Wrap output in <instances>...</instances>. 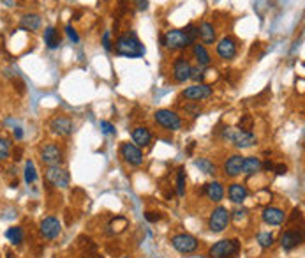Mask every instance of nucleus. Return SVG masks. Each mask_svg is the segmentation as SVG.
Segmentation results:
<instances>
[{
  "label": "nucleus",
  "mask_w": 305,
  "mask_h": 258,
  "mask_svg": "<svg viewBox=\"0 0 305 258\" xmlns=\"http://www.w3.org/2000/svg\"><path fill=\"white\" fill-rule=\"evenodd\" d=\"M115 52L127 59H140L145 55V46L136 36V32H125L115 43Z\"/></svg>",
  "instance_id": "1"
},
{
  "label": "nucleus",
  "mask_w": 305,
  "mask_h": 258,
  "mask_svg": "<svg viewBox=\"0 0 305 258\" xmlns=\"http://www.w3.org/2000/svg\"><path fill=\"white\" fill-rule=\"evenodd\" d=\"M240 251V242L237 239H224V241L215 242L210 248V257L212 258H233Z\"/></svg>",
  "instance_id": "2"
},
{
  "label": "nucleus",
  "mask_w": 305,
  "mask_h": 258,
  "mask_svg": "<svg viewBox=\"0 0 305 258\" xmlns=\"http://www.w3.org/2000/svg\"><path fill=\"white\" fill-rule=\"evenodd\" d=\"M224 138L231 140L238 149H249L256 143V136H254L251 131H242V129H235V128H228L224 129Z\"/></svg>",
  "instance_id": "3"
},
{
  "label": "nucleus",
  "mask_w": 305,
  "mask_h": 258,
  "mask_svg": "<svg viewBox=\"0 0 305 258\" xmlns=\"http://www.w3.org/2000/svg\"><path fill=\"white\" fill-rule=\"evenodd\" d=\"M153 119H155V122L159 126H162L164 129H168V131H178V129L182 128V119L178 113L171 112V110H157L155 113H153Z\"/></svg>",
  "instance_id": "4"
},
{
  "label": "nucleus",
  "mask_w": 305,
  "mask_h": 258,
  "mask_svg": "<svg viewBox=\"0 0 305 258\" xmlns=\"http://www.w3.org/2000/svg\"><path fill=\"white\" fill-rule=\"evenodd\" d=\"M231 221V212H229L226 207H217L213 209V212L210 214L208 219V228L213 234H219V232L226 230V226Z\"/></svg>",
  "instance_id": "5"
},
{
  "label": "nucleus",
  "mask_w": 305,
  "mask_h": 258,
  "mask_svg": "<svg viewBox=\"0 0 305 258\" xmlns=\"http://www.w3.org/2000/svg\"><path fill=\"white\" fill-rule=\"evenodd\" d=\"M162 43H164L166 48L169 50H184L187 48L189 45H193V41L189 39L187 34L184 30H168L166 36L162 37Z\"/></svg>",
  "instance_id": "6"
},
{
  "label": "nucleus",
  "mask_w": 305,
  "mask_h": 258,
  "mask_svg": "<svg viewBox=\"0 0 305 258\" xmlns=\"http://www.w3.org/2000/svg\"><path fill=\"white\" fill-rule=\"evenodd\" d=\"M171 244L178 253H184V255L194 253V251L198 250V246H200L198 239L193 237V235H189V234H177L171 239Z\"/></svg>",
  "instance_id": "7"
},
{
  "label": "nucleus",
  "mask_w": 305,
  "mask_h": 258,
  "mask_svg": "<svg viewBox=\"0 0 305 258\" xmlns=\"http://www.w3.org/2000/svg\"><path fill=\"white\" fill-rule=\"evenodd\" d=\"M213 94V89L206 83H194L193 87H187V89L182 92V96L185 99H191V101H203V99H208Z\"/></svg>",
  "instance_id": "8"
},
{
  "label": "nucleus",
  "mask_w": 305,
  "mask_h": 258,
  "mask_svg": "<svg viewBox=\"0 0 305 258\" xmlns=\"http://www.w3.org/2000/svg\"><path fill=\"white\" fill-rule=\"evenodd\" d=\"M46 181L50 182L55 188H60V190H65L69 186V174L60 166H48L46 170Z\"/></svg>",
  "instance_id": "9"
},
{
  "label": "nucleus",
  "mask_w": 305,
  "mask_h": 258,
  "mask_svg": "<svg viewBox=\"0 0 305 258\" xmlns=\"http://www.w3.org/2000/svg\"><path fill=\"white\" fill-rule=\"evenodd\" d=\"M50 129H51V133L56 134V136H69L74 131V124H72V121L69 117L56 115L50 122Z\"/></svg>",
  "instance_id": "10"
},
{
  "label": "nucleus",
  "mask_w": 305,
  "mask_h": 258,
  "mask_svg": "<svg viewBox=\"0 0 305 258\" xmlns=\"http://www.w3.org/2000/svg\"><path fill=\"white\" fill-rule=\"evenodd\" d=\"M120 154L122 157H124V161L129 163V165L133 166H140L143 165V152H141V149L138 145H134V143H122L120 147Z\"/></svg>",
  "instance_id": "11"
},
{
  "label": "nucleus",
  "mask_w": 305,
  "mask_h": 258,
  "mask_svg": "<svg viewBox=\"0 0 305 258\" xmlns=\"http://www.w3.org/2000/svg\"><path fill=\"white\" fill-rule=\"evenodd\" d=\"M41 161L46 166H60L62 163V150L55 143H48L41 150Z\"/></svg>",
  "instance_id": "12"
},
{
  "label": "nucleus",
  "mask_w": 305,
  "mask_h": 258,
  "mask_svg": "<svg viewBox=\"0 0 305 258\" xmlns=\"http://www.w3.org/2000/svg\"><path fill=\"white\" fill-rule=\"evenodd\" d=\"M237 52H238V46H237V41L233 37H222L219 43H217V55L224 59V61H231L237 57Z\"/></svg>",
  "instance_id": "13"
},
{
  "label": "nucleus",
  "mask_w": 305,
  "mask_h": 258,
  "mask_svg": "<svg viewBox=\"0 0 305 258\" xmlns=\"http://www.w3.org/2000/svg\"><path fill=\"white\" fill-rule=\"evenodd\" d=\"M60 232H62L60 221H58L56 218H53V216L45 218L43 221H41V234H43V237L45 239H48V241L56 239L58 235H60Z\"/></svg>",
  "instance_id": "14"
},
{
  "label": "nucleus",
  "mask_w": 305,
  "mask_h": 258,
  "mask_svg": "<svg viewBox=\"0 0 305 258\" xmlns=\"http://www.w3.org/2000/svg\"><path fill=\"white\" fill-rule=\"evenodd\" d=\"M191 67H193V65L189 64L187 59L178 57L177 61L173 62V78H175L178 83H185L187 80H191Z\"/></svg>",
  "instance_id": "15"
},
{
  "label": "nucleus",
  "mask_w": 305,
  "mask_h": 258,
  "mask_svg": "<svg viewBox=\"0 0 305 258\" xmlns=\"http://www.w3.org/2000/svg\"><path fill=\"white\" fill-rule=\"evenodd\" d=\"M261 216H263V221H265L266 225H272V226L282 225L284 219H286L284 210L279 209V207H266Z\"/></svg>",
  "instance_id": "16"
},
{
  "label": "nucleus",
  "mask_w": 305,
  "mask_h": 258,
  "mask_svg": "<svg viewBox=\"0 0 305 258\" xmlns=\"http://www.w3.org/2000/svg\"><path fill=\"white\" fill-rule=\"evenodd\" d=\"M302 241H304L302 234L295 230H288L281 235V246H282V250H286V251H291V250H295V248H298L302 244Z\"/></svg>",
  "instance_id": "17"
},
{
  "label": "nucleus",
  "mask_w": 305,
  "mask_h": 258,
  "mask_svg": "<svg viewBox=\"0 0 305 258\" xmlns=\"http://www.w3.org/2000/svg\"><path fill=\"white\" fill-rule=\"evenodd\" d=\"M242 163H244V157L242 156H231L228 157V161L224 163V174L226 177H238L242 174Z\"/></svg>",
  "instance_id": "18"
},
{
  "label": "nucleus",
  "mask_w": 305,
  "mask_h": 258,
  "mask_svg": "<svg viewBox=\"0 0 305 258\" xmlns=\"http://www.w3.org/2000/svg\"><path fill=\"white\" fill-rule=\"evenodd\" d=\"M133 140H134V145L149 147L150 141H152V133L147 128H143V126H138L133 131Z\"/></svg>",
  "instance_id": "19"
},
{
  "label": "nucleus",
  "mask_w": 305,
  "mask_h": 258,
  "mask_svg": "<svg viewBox=\"0 0 305 258\" xmlns=\"http://www.w3.org/2000/svg\"><path fill=\"white\" fill-rule=\"evenodd\" d=\"M205 193L212 202H221L222 198H224V188H222L221 182L213 181L205 186Z\"/></svg>",
  "instance_id": "20"
},
{
  "label": "nucleus",
  "mask_w": 305,
  "mask_h": 258,
  "mask_svg": "<svg viewBox=\"0 0 305 258\" xmlns=\"http://www.w3.org/2000/svg\"><path fill=\"white\" fill-rule=\"evenodd\" d=\"M247 188L245 186H242V184H231L229 186V190H228V196H229V200L233 203H242L247 198Z\"/></svg>",
  "instance_id": "21"
},
{
  "label": "nucleus",
  "mask_w": 305,
  "mask_h": 258,
  "mask_svg": "<svg viewBox=\"0 0 305 258\" xmlns=\"http://www.w3.org/2000/svg\"><path fill=\"white\" fill-rule=\"evenodd\" d=\"M198 28H200L201 41L205 45H213V41H215V28H213V25L208 23V21H203Z\"/></svg>",
  "instance_id": "22"
},
{
  "label": "nucleus",
  "mask_w": 305,
  "mask_h": 258,
  "mask_svg": "<svg viewBox=\"0 0 305 258\" xmlns=\"http://www.w3.org/2000/svg\"><path fill=\"white\" fill-rule=\"evenodd\" d=\"M193 53H194V57H196L198 65H201V67H206V65H210L212 59H210V53L206 52L205 45H200V43H196V45H194V48H193Z\"/></svg>",
  "instance_id": "23"
},
{
  "label": "nucleus",
  "mask_w": 305,
  "mask_h": 258,
  "mask_svg": "<svg viewBox=\"0 0 305 258\" xmlns=\"http://www.w3.org/2000/svg\"><path fill=\"white\" fill-rule=\"evenodd\" d=\"M45 45L50 50H56L60 46V36H58V30L55 27H48L45 30Z\"/></svg>",
  "instance_id": "24"
},
{
  "label": "nucleus",
  "mask_w": 305,
  "mask_h": 258,
  "mask_svg": "<svg viewBox=\"0 0 305 258\" xmlns=\"http://www.w3.org/2000/svg\"><path fill=\"white\" fill-rule=\"evenodd\" d=\"M261 170V161L257 157H244L242 163V174L245 175H254Z\"/></svg>",
  "instance_id": "25"
},
{
  "label": "nucleus",
  "mask_w": 305,
  "mask_h": 258,
  "mask_svg": "<svg viewBox=\"0 0 305 258\" xmlns=\"http://www.w3.org/2000/svg\"><path fill=\"white\" fill-rule=\"evenodd\" d=\"M20 27L23 28V30H32V32L34 30H39L41 18L37 16V14H25L20 21Z\"/></svg>",
  "instance_id": "26"
},
{
  "label": "nucleus",
  "mask_w": 305,
  "mask_h": 258,
  "mask_svg": "<svg viewBox=\"0 0 305 258\" xmlns=\"http://www.w3.org/2000/svg\"><path fill=\"white\" fill-rule=\"evenodd\" d=\"M5 237H7V241L11 242V244L20 246L21 242H23V230H21L20 226H11V228H7V232H5Z\"/></svg>",
  "instance_id": "27"
},
{
  "label": "nucleus",
  "mask_w": 305,
  "mask_h": 258,
  "mask_svg": "<svg viewBox=\"0 0 305 258\" xmlns=\"http://www.w3.org/2000/svg\"><path fill=\"white\" fill-rule=\"evenodd\" d=\"M194 165H196L198 168H200V172H203V174H208V175L215 174V165L210 161L208 157H200V159L194 161Z\"/></svg>",
  "instance_id": "28"
},
{
  "label": "nucleus",
  "mask_w": 305,
  "mask_h": 258,
  "mask_svg": "<svg viewBox=\"0 0 305 258\" xmlns=\"http://www.w3.org/2000/svg\"><path fill=\"white\" fill-rule=\"evenodd\" d=\"M37 181V172H36V165L32 161H27L25 163V182L28 186L34 184Z\"/></svg>",
  "instance_id": "29"
},
{
  "label": "nucleus",
  "mask_w": 305,
  "mask_h": 258,
  "mask_svg": "<svg viewBox=\"0 0 305 258\" xmlns=\"http://www.w3.org/2000/svg\"><path fill=\"white\" fill-rule=\"evenodd\" d=\"M11 156V143L7 138L0 136V161H5Z\"/></svg>",
  "instance_id": "30"
},
{
  "label": "nucleus",
  "mask_w": 305,
  "mask_h": 258,
  "mask_svg": "<svg viewBox=\"0 0 305 258\" xmlns=\"http://www.w3.org/2000/svg\"><path fill=\"white\" fill-rule=\"evenodd\" d=\"M177 193H178V196H184V194H185V172H184V168H178V174H177Z\"/></svg>",
  "instance_id": "31"
},
{
  "label": "nucleus",
  "mask_w": 305,
  "mask_h": 258,
  "mask_svg": "<svg viewBox=\"0 0 305 258\" xmlns=\"http://www.w3.org/2000/svg\"><path fill=\"white\" fill-rule=\"evenodd\" d=\"M184 32L187 34V37L193 41V43H196V39L200 37V28H198L196 25H193V23L187 25V27L184 28Z\"/></svg>",
  "instance_id": "32"
},
{
  "label": "nucleus",
  "mask_w": 305,
  "mask_h": 258,
  "mask_svg": "<svg viewBox=\"0 0 305 258\" xmlns=\"http://www.w3.org/2000/svg\"><path fill=\"white\" fill-rule=\"evenodd\" d=\"M257 242H259L261 248H270L273 244V237L270 234H265V232H263V234L257 235Z\"/></svg>",
  "instance_id": "33"
},
{
  "label": "nucleus",
  "mask_w": 305,
  "mask_h": 258,
  "mask_svg": "<svg viewBox=\"0 0 305 258\" xmlns=\"http://www.w3.org/2000/svg\"><path fill=\"white\" fill-rule=\"evenodd\" d=\"M191 78H193L194 81H200L205 78V69L201 67V65H198V67H191Z\"/></svg>",
  "instance_id": "34"
},
{
  "label": "nucleus",
  "mask_w": 305,
  "mask_h": 258,
  "mask_svg": "<svg viewBox=\"0 0 305 258\" xmlns=\"http://www.w3.org/2000/svg\"><path fill=\"white\" fill-rule=\"evenodd\" d=\"M238 124H240V128L238 129H242V131H249V129H253V117H251V115H242Z\"/></svg>",
  "instance_id": "35"
},
{
  "label": "nucleus",
  "mask_w": 305,
  "mask_h": 258,
  "mask_svg": "<svg viewBox=\"0 0 305 258\" xmlns=\"http://www.w3.org/2000/svg\"><path fill=\"white\" fill-rule=\"evenodd\" d=\"M101 131H102L104 134H115L117 133L115 126H113L111 122H108V121H101Z\"/></svg>",
  "instance_id": "36"
},
{
  "label": "nucleus",
  "mask_w": 305,
  "mask_h": 258,
  "mask_svg": "<svg viewBox=\"0 0 305 258\" xmlns=\"http://www.w3.org/2000/svg\"><path fill=\"white\" fill-rule=\"evenodd\" d=\"M109 37H111V32H109V30H106V32L102 34V46H104L106 52H111V50H113L111 39H109Z\"/></svg>",
  "instance_id": "37"
},
{
  "label": "nucleus",
  "mask_w": 305,
  "mask_h": 258,
  "mask_svg": "<svg viewBox=\"0 0 305 258\" xmlns=\"http://www.w3.org/2000/svg\"><path fill=\"white\" fill-rule=\"evenodd\" d=\"M65 32H67V37L72 41V43H78V41H80V36H78L76 30L72 28V25H67V27H65Z\"/></svg>",
  "instance_id": "38"
},
{
  "label": "nucleus",
  "mask_w": 305,
  "mask_h": 258,
  "mask_svg": "<svg viewBox=\"0 0 305 258\" xmlns=\"http://www.w3.org/2000/svg\"><path fill=\"white\" fill-rule=\"evenodd\" d=\"M145 218H147V221H150V223H157L159 219H161V214L159 212H147L145 214Z\"/></svg>",
  "instance_id": "39"
},
{
  "label": "nucleus",
  "mask_w": 305,
  "mask_h": 258,
  "mask_svg": "<svg viewBox=\"0 0 305 258\" xmlns=\"http://www.w3.org/2000/svg\"><path fill=\"white\" fill-rule=\"evenodd\" d=\"M273 172H275L277 175H286V174H288V166L282 165V163H281V165H275V166H273Z\"/></svg>",
  "instance_id": "40"
},
{
  "label": "nucleus",
  "mask_w": 305,
  "mask_h": 258,
  "mask_svg": "<svg viewBox=\"0 0 305 258\" xmlns=\"http://www.w3.org/2000/svg\"><path fill=\"white\" fill-rule=\"evenodd\" d=\"M134 2H136V7L140 11H147L149 9V0H134Z\"/></svg>",
  "instance_id": "41"
},
{
  "label": "nucleus",
  "mask_w": 305,
  "mask_h": 258,
  "mask_svg": "<svg viewBox=\"0 0 305 258\" xmlns=\"http://www.w3.org/2000/svg\"><path fill=\"white\" fill-rule=\"evenodd\" d=\"M14 138H16V140H21V138H23V131H21V128H14Z\"/></svg>",
  "instance_id": "42"
},
{
  "label": "nucleus",
  "mask_w": 305,
  "mask_h": 258,
  "mask_svg": "<svg viewBox=\"0 0 305 258\" xmlns=\"http://www.w3.org/2000/svg\"><path fill=\"white\" fill-rule=\"evenodd\" d=\"M235 214H237L235 218H237V219H240V218H245V214H247V210H245V209H238Z\"/></svg>",
  "instance_id": "43"
},
{
  "label": "nucleus",
  "mask_w": 305,
  "mask_h": 258,
  "mask_svg": "<svg viewBox=\"0 0 305 258\" xmlns=\"http://www.w3.org/2000/svg\"><path fill=\"white\" fill-rule=\"evenodd\" d=\"M5 4H7V5H12V4H14V0H5Z\"/></svg>",
  "instance_id": "44"
},
{
  "label": "nucleus",
  "mask_w": 305,
  "mask_h": 258,
  "mask_svg": "<svg viewBox=\"0 0 305 258\" xmlns=\"http://www.w3.org/2000/svg\"><path fill=\"white\" fill-rule=\"evenodd\" d=\"M122 258H129V257H122Z\"/></svg>",
  "instance_id": "45"
},
{
  "label": "nucleus",
  "mask_w": 305,
  "mask_h": 258,
  "mask_svg": "<svg viewBox=\"0 0 305 258\" xmlns=\"http://www.w3.org/2000/svg\"><path fill=\"white\" fill-rule=\"evenodd\" d=\"M198 258H200V257H198Z\"/></svg>",
  "instance_id": "46"
}]
</instances>
